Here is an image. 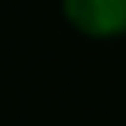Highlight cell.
I'll return each mask as SVG.
<instances>
[{"instance_id":"1","label":"cell","mask_w":126,"mask_h":126,"mask_svg":"<svg viewBox=\"0 0 126 126\" xmlns=\"http://www.w3.org/2000/svg\"><path fill=\"white\" fill-rule=\"evenodd\" d=\"M68 18L92 37L126 31V0H65Z\"/></svg>"}]
</instances>
